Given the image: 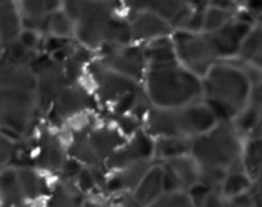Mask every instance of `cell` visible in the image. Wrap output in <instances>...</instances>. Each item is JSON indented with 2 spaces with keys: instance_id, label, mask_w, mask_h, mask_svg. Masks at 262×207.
<instances>
[{
  "instance_id": "cell-44",
  "label": "cell",
  "mask_w": 262,
  "mask_h": 207,
  "mask_svg": "<svg viewBox=\"0 0 262 207\" xmlns=\"http://www.w3.org/2000/svg\"><path fill=\"white\" fill-rule=\"evenodd\" d=\"M253 199V206L262 207V183H255V187L251 191Z\"/></svg>"
},
{
  "instance_id": "cell-32",
  "label": "cell",
  "mask_w": 262,
  "mask_h": 207,
  "mask_svg": "<svg viewBox=\"0 0 262 207\" xmlns=\"http://www.w3.org/2000/svg\"><path fill=\"white\" fill-rule=\"evenodd\" d=\"M69 40L74 37V22L63 9L54 13L49 18V35Z\"/></svg>"
},
{
  "instance_id": "cell-8",
  "label": "cell",
  "mask_w": 262,
  "mask_h": 207,
  "mask_svg": "<svg viewBox=\"0 0 262 207\" xmlns=\"http://www.w3.org/2000/svg\"><path fill=\"white\" fill-rule=\"evenodd\" d=\"M87 73L95 86L96 97L109 107V111L123 100L143 92L142 83L106 68L99 60H94L87 66Z\"/></svg>"
},
{
  "instance_id": "cell-35",
  "label": "cell",
  "mask_w": 262,
  "mask_h": 207,
  "mask_svg": "<svg viewBox=\"0 0 262 207\" xmlns=\"http://www.w3.org/2000/svg\"><path fill=\"white\" fill-rule=\"evenodd\" d=\"M42 37L43 36L41 35V33L36 32V31L23 28V31L20 32L19 37H18V41H19L23 46H26L28 50L38 51V53H40V45L41 43L43 45Z\"/></svg>"
},
{
  "instance_id": "cell-17",
  "label": "cell",
  "mask_w": 262,
  "mask_h": 207,
  "mask_svg": "<svg viewBox=\"0 0 262 207\" xmlns=\"http://www.w3.org/2000/svg\"><path fill=\"white\" fill-rule=\"evenodd\" d=\"M159 164H161L164 169L165 193L179 191L187 192L200 181L199 166L191 155L181 156Z\"/></svg>"
},
{
  "instance_id": "cell-26",
  "label": "cell",
  "mask_w": 262,
  "mask_h": 207,
  "mask_svg": "<svg viewBox=\"0 0 262 207\" xmlns=\"http://www.w3.org/2000/svg\"><path fill=\"white\" fill-rule=\"evenodd\" d=\"M238 60L262 73V26L256 25L243 42Z\"/></svg>"
},
{
  "instance_id": "cell-25",
  "label": "cell",
  "mask_w": 262,
  "mask_h": 207,
  "mask_svg": "<svg viewBox=\"0 0 262 207\" xmlns=\"http://www.w3.org/2000/svg\"><path fill=\"white\" fill-rule=\"evenodd\" d=\"M17 169L18 180H19L20 189L23 192V196L26 199H37L41 196L50 194L51 189H49L48 183L45 179L41 176L37 169L31 168V166H25V168H15Z\"/></svg>"
},
{
  "instance_id": "cell-47",
  "label": "cell",
  "mask_w": 262,
  "mask_h": 207,
  "mask_svg": "<svg viewBox=\"0 0 262 207\" xmlns=\"http://www.w3.org/2000/svg\"><path fill=\"white\" fill-rule=\"evenodd\" d=\"M20 207H30V206H27V204H23V206H20Z\"/></svg>"
},
{
  "instance_id": "cell-5",
  "label": "cell",
  "mask_w": 262,
  "mask_h": 207,
  "mask_svg": "<svg viewBox=\"0 0 262 207\" xmlns=\"http://www.w3.org/2000/svg\"><path fill=\"white\" fill-rule=\"evenodd\" d=\"M124 3L64 2L63 10L74 22V38L79 45L100 51L105 43L109 26Z\"/></svg>"
},
{
  "instance_id": "cell-11",
  "label": "cell",
  "mask_w": 262,
  "mask_h": 207,
  "mask_svg": "<svg viewBox=\"0 0 262 207\" xmlns=\"http://www.w3.org/2000/svg\"><path fill=\"white\" fill-rule=\"evenodd\" d=\"M255 26V23L237 17L220 30L214 32H204V35L217 60L229 61L232 59H238L243 42Z\"/></svg>"
},
{
  "instance_id": "cell-31",
  "label": "cell",
  "mask_w": 262,
  "mask_h": 207,
  "mask_svg": "<svg viewBox=\"0 0 262 207\" xmlns=\"http://www.w3.org/2000/svg\"><path fill=\"white\" fill-rule=\"evenodd\" d=\"M2 60L12 61V63L20 64V65H31L40 56L38 51L28 50L18 40L8 43V45L2 46Z\"/></svg>"
},
{
  "instance_id": "cell-1",
  "label": "cell",
  "mask_w": 262,
  "mask_h": 207,
  "mask_svg": "<svg viewBox=\"0 0 262 207\" xmlns=\"http://www.w3.org/2000/svg\"><path fill=\"white\" fill-rule=\"evenodd\" d=\"M246 142L233 122H219L211 130L194 138L189 155L199 166L200 183L220 191L230 171L245 168Z\"/></svg>"
},
{
  "instance_id": "cell-7",
  "label": "cell",
  "mask_w": 262,
  "mask_h": 207,
  "mask_svg": "<svg viewBox=\"0 0 262 207\" xmlns=\"http://www.w3.org/2000/svg\"><path fill=\"white\" fill-rule=\"evenodd\" d=\"M38 107L36 92L14 88H0L2 135L19 141L32 127Z\"/></svg>"
},
{
  "instance_id": "cell-16",
  "label": "cell",
  "mask_w": 262,
  "mask_h": 207,
  "mask_svg": "<svg viewBox=\"0 0 262 207\" xmlns=\"http://www.w3.org/2000/svg\"><path fill=\"white\" fill-rule=\"evenodd\" d=\"M96 107V99L94 95L81 84V82L69 84L54 101L50 109V117L56 118L59 122L77 117L84 111Z\"/></svg>"
},
{
  "instance_id": "cell-3",
  "label": "cell",
  "mask_w": 262,
  "mask_h": 207,
  "mask_svg": "<svg viewBox=\"0 0 262 207\" xmlns=\"http://www.w3.org/2000/svg\"><path fill=\"white\" fill-rule=\"evenodd\" d=\"M142 84L146 97L156 109H177L204 101L202 78L179 61L147 66Z\"/></svg>"
},
{
  "instance_id": "cell-12",
  "label": "cell",
  "mask_w": 262,
  "mask_h": 207,
  "mask_svg": "<svg viewBox=\"0 0 262 207\" xmlns=\"http://www.w3.org/2000/svg\"><path fill=\"white\" fill-rule=\"evenodd\" d=\"M97 60L106 68L130 79H135L136 82L143 83L145 74L147 72L143 45L133 43L125 48L102 51L100 53V58Z\"/></svg>"
},
{
  "instance_id": "cell-13",
  "label": "cell",
  "mask_w": 262,
  "mask_h": 207,
  "mask_svg": "<svg viewBox=\"0 0 262 207\" xmlns=\"http://www.w3.org/2000/svg\"><path fill=\"white\" fill-rule=\"evenodd\" d=\"M155 161V140L140 129L118 148L105 163V170L118 171L140 161Z\"/></svg>"
},
{
  "instance_id": "cell-19",
  "label": "cell",
  "mask_w": 262,
  "mask_h": 207,
  "mask_svg": "<svg viewBox=\"0 0 262 207\" xmlns=\"http://www.w3.org/2000/svg\"><path fill=\"white\" fill-rule=\"evenodd\" d=\"M156 161H140L122 170L114 171L107 178L105 189L110 193H133Z\"/></svg>"
},
{
  "instance_id": "cell-4",
  "label": "cell",
  "mask_w": 262,
  "mask_h": 207,
  "mask_svg": "<svg viewBox=\"0 0 262 207\" xmlns=\"http://www.w3.org/2000/svg\"><path fill=\"white\" fill-rule=\"evenodd\" d=\"M220 122L211 107L204 101L177 109H156L148 112L143 129L150 137H176L187 141L205 134Z\"/></svg>"
},
{
  "instance_id": "cell-21",
  "label": "cell",
  "mask_w": 262,
  "mask_h": 207,
  "mask_svg": "<svg viewBox=\"0 0 262 207\" xmlns=\"http://www.w3.org/2000/svg\"><path fill=\"white\" fill-rule=\"evenodd\" d=\"M164 193H165L164 191V169L161 164L156 163L148 170L140 186L132 194L142 206L148 207L156 199L160 198Z\"/></svg>"
},
{
  "instance_id": "cell-37",
  "label": "cell",
  "mask_w": 262,
  "mask_h": 207,
  "mask_svg": "<svg viewBox=\"0 0 262 207\" xmlns=\"http://www.w3.org/2000/svg\"><path fill=\"white\" fill-rule=\"evenodd\" d=\"M212 191H214V189L209 188L207 186H205V184L200 183L199 181V183L194 184L192 188H189L188 191H187V193H188L189 198L192 199V202L194 203V206L201 207Z\"/></svg>"
},
{
  "instance_id": "cell-15",
  "label": "cell",
  "mask_w": 262,
  "mask_h": 207,
  "mask_svg": "<svg viewBox=\"0 0 262 207\" xmlns=\"http://www.w3.org/2000/svg\"><path fill=\"white\" fill-rule=\"evenodd\" d=\"M128 12H152L163 18L176 31H183L193 12L191 2H152V0H135L124 2Z\"/></svg>"
},
{
  "instance_id": "cell-38",
  "label": "cell",
  "mask_w": 262,
  "mask_h": 207,
  "mask_svg": "<svg viewBox=\"0 0 262 207\" xmlns=\"http://www.w3.org/2000/svg\"><path fill=\"white\" fill-rule=\"evenodd\" d=\"M83 164L79 163L78 160L73 157H68L64 163L63 168L60 170L61 179H67V180H73V179L78 178L81 171L83 170Z\"/></svg>"
},
{
  "instance_id": "cell-46",
  "label": "cell",
  "mask_w": 262,
  "mask_h": 207,
  "mask_svg": "<svg viewBox=\"0 0 262 207\" xmlns=\"http://www.w3.org/2000/svg\"><path fill=\"white\" fill-rule=\"evenodd\" d=\"M257 25H261V26H262V17H260V18H258V19H257Z\"/></svg>"
},
{
  "instance_id": "cell-9",
  "label": "cell",
  "mask_w": 262,
  "mask_h": 207,
  "mask_svg": "<svg viewBox=\"0 0 262 207\" xmlns=\"http://www.w3.org/2000/svg\"><path fill=\"white\" fill-rule=\"evenodd\" d=\"M171 40L179 63L200 78H204L210 69L219 63L204 33L176 31Z\"/></svg>"
},
{
  "instance_id": "cell-23",
  "label": "cell",
  "mask_w": 262,
  "mask_h": 207,
  "mask_svg": "<svg viewBox=\"0 0 262 207\" xmlns=\"http://www.w3.org/2000/svg\"><path fill=\"white\" fill-rule=\"evenodd\" d=\"M83 194L73 180L60 179L50 191L45 207H84Z\"/></svg>"
},
{
  "instance_id": "cell-33",
  "label": "cell",
  "mask_w": 262,
  "mask_h": 207,
  "mask_svg": "<svg viewBox=\"0 0 262 207\" xmlns=\"http://www.w3.org/2000/svg\"><path fill=\"white\" fill-rule=\"evenodd\" d=\"M148 207H196L188 193L183 191L164 193Z\"/></svg>"
},
{
  "instance_id": "cell-10",
  "label": "cell",
  "mask_w": 262,
  "mask_h": 207,
  "mask_svg": "<svg viewBox=\"0 0 262 207\" xmlns=\"http://www.w3.org/2000/svg\"><path fill=\"white\" fill-rule=\"evenodd\" d=\"M30 66L37 76L36 94L38 97V105L48 110L49 107H53L56 97L72 83L67 77L63 64L56 63L50 55H40Z\"/></svg>"
},
{
  "instance_id": "cell-39",
  "label": "cell",
  "mask_w": 262,
  "mask_h": 207,
  "mask_svg": "<svg viewBox=\"0 0 262 207\" xmlns=\"http://www.w3.org/2000/svg\"><path fill=\"white\" fill-rule=\"evenodd\" d=\"M69 43L68 40H64V38L55 37V36H48V37L43 40L42 49L46 51L48 55L56 53L58 50L63 49L64 46H67Z\"/></svg>"
},
{
  "instance_id": "cell-40",
  "label": "cell",
  "mask_w": 262,
  "mask_h": 207,
  "mask_svg": "<svg viewBox=\"0 0 262 207\" xmlns=\"http://www.w3.org/2000/svg\"><path fill=\"white\" fill-rule=\"evenodd\" d=\"M223 207H255L253 206V199L250 193L242 194L239 197H235L232 199H225Z\"/></svg>"
},
{
  "instance_id": "cell-28",
  "label": "cell",
  "mask_w": 262,
  "mask_h": 207,
  "mask_svg": "<svg viewBox=\"0 0 262 207\" xmlns=\"http://www.w3.org/2000/svg\"><path fill=\"white\" fill-rule=\"evenodd\" d=\"M253 187H255V180L251 178L246 169H235L227 175L220 188V193L225 199H232L242 194L250 193Z\"/></svg>"
},
{
  "instance_id": "cell-45",
  "label": "cell",
  "mask_w": 262,
  "mask_h": 207,
  "mask_svg": "<svg viewBox=\"0 0 262 207\" xmlns=\"http://www.w3.org/2000/svg\"><path fill=\"white\" fill-rule=\"evenodd\" d=\"M64 2H56V0H46L45 2V8L48 15L54 14V13L59 12V10L63 9Z\"/></svg>"
},
{
  "instance_id": "cell-14",
  "label": "cell",
  "mask_w": 262,
  "mask_h": 207,
  "mask_svg": "<svg viewBox=\"0 0 262 207\" xmlns=\"http://www.w3.org/2000/svg\"><path fill=\"white\" fill-rule=\"evenodd\" d=\"M68 157V150L59 135L49 128H42L36 138V150L32 156L33 168L50 173H60Z\"/></svg>"
},
{
  "instance_id": "cell-29",
  "label": "cell",
  "mask_w": 262,
  "mask_h": 207,
  "mask_svg": "<svg viewBox=\"0 0 262 207\" xmlns=\"http://www.w3.org/2000/svg\"><path fill=\"white\" fill-rule=\"evenodd\" d=\"M143 54H145L147 66L178 61L171 37L160 38V40L145 43L143 45Z\"/></svg>"
},
{
  "instance_id": "cell-27",
  "label": "cell",
  "mask_w": 262,
  "mask_h": 207,
  "mask_svg": "<svg viewBox=\"0 0 262 207\" xmlns=\"http://www.w3.org/2000/svg\"><path fill=\"white\" fill-rule=\"evenodd\" d=\"M192 141L183 140L176 137H160L155 138V161L164 163V161L173 160L191 153Z\"/></svg>"
},
{
  "instance_id": "cell-24",
  "label": "cell",
  "mask_w": 262,
  "mask_h": 207,
  "mask_svg": "<svg viewBox=\"0 0 262 207\" xmlns=\"http://www.w3.org/2000/svg\"><path fill=\"white\" fill-rule=\"evenodd\" d=\"M0 194H2V207H20L26 204V198L20 189L15 168L8 166L2 169Z\"/></svg>"
},
{
  "instance_id": "cell-18",
  "label": "cell",
  "mask_w": 262,
  "mask_h": 207,
  "mask_svg": "<svg viewBox=\"0 0 262 207\" xmlns=\"http://www.w3.org/2000/svg\"><path fill=\"white\" fill-rule=\"evenodd\" d=\"M135 43L152 42L160 38L171 37L174 30L166 20L152 12H128Z\"/></svg>"
},
{
  "instance_id": "cell-22",
  "label": "cell",
  "mask_w": 262,
  "mask_h": 207,
  "mask_svg": "<svg viewBox=\"0 0 262 207\" xmlns=\"http://www.w3.org/2000/svg\"><path fill=\"white\" fill-rule=\"evenodd\" d=\"M23 31V19L17 2H0V41L2 46L18 40Z\"/></svg>"
},
{
  "instance_id": "cell-20",
  "label": "cell",
  "mask_w": 262,
  "mask_h": 207,
  "mask_svg": "<svg viewBox=\"0 0 262 207\" xmlns=\"http://www.w3.org/2000/svg\"><path fill=\"white\" fill-rule=\"evenodd\" d=\"M0 88L37 91V76L30 65H20L8 60L0 64Z\"/></svg>"
},
{
  "instance_id": "cell-41",
  "label": "cell",
  "mask_w": 262,
  "mask_h": 207,
  "mask_svg": "<svg viewBox=\"0 0 262 207\" xmlns=\"http://www.w3.org/2000/svg\"><path fill=\"white\" fill-rule=\"evenodd\" d=\"M242 8L257 22L262 17V2L261 0H252V2H242Z\"/></svg>"
},
{
  "instance_id": "cell-36",
  "label": "cell",
  "mask_w": 262,
  "mask_h": 207,
  "mask_svg": "<svg viewBox=\"0 0 262 207\" xmlns=\"http://www.w3.org/2000/svg\"><path fill=\"white\" fill-rule=\"evenodd\" d=\"M76 183H77V186H78V188L81 189L83 193L94 191L96 187H99L92 169L86 168V166H84L83 170L81 171V174L78 175V178L76 179Z\"/></svg>"
},
{
  "instance_id": "cell-34",
  "label": "cell",
  "mask_w": 262,
  "mask_h": 207,
  "mask_svg": "<svg viewBox=\"0 0 262 207\" xmlns=\"http://www.w3.org/2000/svg\"><path fill=\"white\" fill-rule=\"evenodd\" d=\"M193 5V12L187 22L183 31L191 33H204L205 28V14L209 2H191Z\"/></svg>"
},
{
  "instance_id": "cell-2",
  "label": "cell",
  "mask_w": 262,
  "mask_h": 207,
  "mask_svg": "<svg viewBox=\"0 0 262 207\" xmlns=\"http://www.w3.org/2000/svg\"><path fill=\"white\" fill-rule=\"evenodd\" d=\"M257 73L243 64L219 61L202 78L204 102L220 122H233L247 107Z\"/></svg>"
},
{
  "instance_id": "cell-6",
  "label": "cell",
  "mask_w": 262,
  "mask_h": 207,
  "mask_svg": "<svg viewBox=\"0 0 262 207\" xmlns=\"http://www.w3.org/2000/svg\"><path fill=\"white\" fill-rule=\"evenodd\" d=\"M128 138L113 125H89L74 130L69 142L68 156L86 168H104L107 158L122 147Z\"/></svg>"
},
{
  "instance_id": "cell-30",
  "label": "cell",
  "mask_w": 262,
  "mask_h": 207,
  "mask_svg": "<svg viewBox=\"0 0 262 207\" xmlns=\"http://www.w3.org/2000/svg\"><path fill=\"white\" fill-rule=\"evenodd\" d=\"M238 12L216 7V5L211 4L209 2V5L206 8V14H205L204 32H214V31L220 30L224 26H227L228 23L234 20L237 18Z\"/></svg>"
},
{
  "instance_id": "cell-42",
  "label": "cell",
  "mask_w": 262,
  "mask_h": 207,
  "mask_svg": "<svg viewBox=\"0 0 262 207\" xmlns=\"http://www.w3.org/2000/svg\"><path fill=\"white\" fill-rule=\"evenodd\" d=\"M224 202L225 198L222 196L220 191H212L201 207H223Z\"/></svg>"
},
{
  "instance_id": "cell-43",
  "label": "cell",
  "mask_w": 262,
  "mask_h": 207,
  "mask_svg": "<svg viewBox=\"0 0 262 207\" xmlns=\"http://www.w3.org/2000/svg\"><path fill=\"white\" fill-rule=\"evenodd\" d=\"M120 207H145L135 198L132 193H123L119 198Z\"/></svg>"
}]
</instances>
